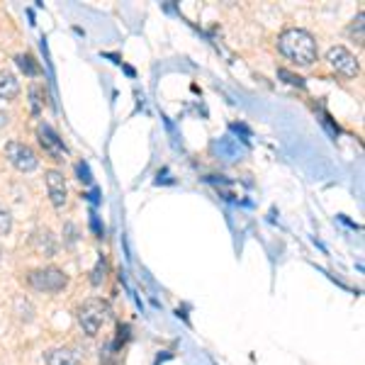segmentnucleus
<instances>
[{
	"mask_svg": "<svg viewBox=\"0 0 365 365\" xmlns=\"http://www.w3.org/2000/svg\"><path fill=\"white\" fill-rule=\"evenodd\" d=\"M105 273H108V263H105L103 258H100L98 266H96V270H93V273H91V282H93V285H103Z\"/></svg>",
	"mask_w": 365,
	"mask_h": 365,
	"instance_id": "f8f14e48",
	"label": "nucleus"
},
{
	"mask_svg": "<svg viewBox=\"0 0 365 365\" xmlns=\"http://www.w3.org/2000/svg\"><path fill=\"white\" fill-rule=\"evenodd\" d=\"M29 285L34 287V290L39 292H58L66 287V273L58 268H39V270H32V273L27 275Z\"/></svg>",
	"mask_w": 365,
	"mask_h": 365,
	"instance_id": "7ed1b4c3",
	"label": "nucleus"
},
{
	"mask_svg": "<svg viewBox=\"0 0 365 365\" xmlns=\"http://www.w3.org/2000/svg\"><path fill=\"white\" fill-rule=\"evenodd\" d=\"M327 61H329V66L336 71V73L346 76V78H356L358 71H361V66H358V58L353 56L346 46H331V49L327 51Z\"/></svg>",
	"mask_w": 365,
	"mask_h": 365,
	"instance_id": "39448f33",
	"label": "nucleus"
},
{
	"mask_svg": "<svg viewBox=\"0 0 365 365\" xmlns=\"http://www.w3.org/2000/svg\"><path fill=\"white\" fill-rule=\"evenodd\" d=\"M13 229V215L5 207H0V237H8Z\"/></svg>",
	"mask_w": 365,
	"mask_h": 365,
	"instance_id": "9b49d317",
	"label": "nucleus"
},
{
	"mask_svg": "<svg viewBox=\"0 0 365 365\" xmlns=\"http://www.w3.org/2000/svg\"><path fill=\"white\" fill-rule=\"evenodd\" d=\"M46 192H49V200L56 210H61L68 200V187H66V178H63L61 170H46Z\"/></svg>",
	"mask_w": 365,
	"mask_h": 365,
	"instance_id": "423d86ee",
	"label": "nucleus"
},
{
	"mask_svg": "<svg viewBox=\"0 0 365 365\" xmlns=\"http://www.w3.org/2000/svg\"><path fill=\"white\" fill-rule=\"evenodd\" d=\"M108 317H110V307L103 299H88V302H83L78 307V324L88 336H96L100 329L105 327Z\"/></svg>",
	"mask_w": 365,
	"mask_h": 365,
	"instance_id": "f03ea898",
	"label": "nucleus"
},
{
	"mask_svg": "<svg viewBox=\"0 0 365 365\" xmlns=\"http://www.w3.org/2000/svg\"><path fill=\"white\" fill-rule=\"evenodd\" d=\"M32 246H34V249H37L39 253H44V256H54L56 249H58L56 237L49 232V229H39V232H34Z\"/></svg>",
	"mask_w": 365,
	"mask_h": 365,
	"instance_id": "6e6552de",
	"label": "nucleus"
},
{
	"mask_svg": "<svg viewBox=\"0 0 365 365\" xmlns=\"http://www.w3.org/2000/svg\"><path fill=\"white\" fill-rule=\"evenodd\" d=\"M20 96V81L10 71H0V98L13 100Z\"/></svg>",
	"mask_w": 365,
	"mask_h": 365,
	"instance_id": "1a4fd4ad",
	"label": "nucleus"
},
{
	"mask_svg": "<svg viewBox=\"0 0 365 365\" xmlns=\"http://www.w3.org/2000/svg\"><path fill=\"white\" fill-rule=\"evenodd\" d=\"M17 66H20V68L25 71V73H29V76L37 73V66H34L32 58H29V56H17Z\"/></svg>",
	"mask_w": 365,
	"mask_h": 365,
	"instance_id": "ddd939ff",
	"label": "nucleus"
},
{
	"mask_svg": "<svg viewBox=\"0 0 365 365\" xmlns=\"http://www.w3.org/2000/svg\"><path fill=\"white\" fill-rule=\"evenodd\" d=\"M8 122H10V117L5 115L3 110H0V127H5V125H8Z\"/></svg>",
	"mask_w": 365,
	"mask_h": 365,
	"instance_id": "2eb2a0df",
	"label": "nucleus"
},
{
	"mask_svg": "<svg viewBox=\"0 0 365 365\" xmlns=\"http://www.w3.org/2000/svg\"><path fill=\"white\" fill-rule=\"evenodd\" d=\"M29 93H32V105H34V110H39V108H42V100H39V91H37V86H34L32 88V91H29Z\"/></svg>",
	"mask_w": 365,
	"mask_h": 365,
	"instance_id": "4468645a",
	"label": "nucleus"
},
{
	"mask_svg": "<svg viewBox=\"0 0 365 365\" xmlns=\"http://www.w3.org/2000/svg\"><path fill=\"white\" fill-rule=\"evenodd\" d=\"M5 156H8V161L13 163L17 170H22V173H32V170L39 166L37 154H34L27 144H22V141H8V144H5Z\"/></svg>",
	"mask_w": 365,
	"mask_h": 365,
	"instance_id": "20e7f679",
	"label": "nucleus"
},
{
	"mask_svg": "<svg viewBox=\"0 0 365 365\" xmlns=\"http://www.w3.org/2000/svg\"><path fill=\"white\" fill-rule=\"evenodd\" d=\"M280 54L290 61H295L297 66H312L317 61V42L307 29L290 27L280 34L278 39Z\"/></svg>",
	"mask_w": 365,
	"mask_h": 365,
	"instance_id": "f257e3e1",
	"label": "nucleus"
},
{
	"mask_svg": "<svg viewBox=\"0 0 365 365\" xmlns=\"http://www.w3.org/2000/svg\"><path fill=\"white\" fill-rule=\"evenodd\" d=\"M39 144L44 146L46 154L54 156V161H63V156H66V146H63V141L56 137L49 125H39Z\"/></svg>",
	"mask_w": 365,
	"mask_h": 365,
	"instance_id": "0eeeda50",
	"label": "nucleus"
},
{
	"mask_svg": "<svg viewBox=\"0 0 365 365\" xmlns=\"http://www.w3.org/2000/svg\"><path fill=\"white\" fill-rule=\"evenodd\" d=\"M46 365H78V356L71 349L46 351Z\"/></svg>",
	"mask_w": 365,
	"mask_h": 365,
	"instance_id": "9d476101",
	"label": "nucleus"
}]
</instances>
